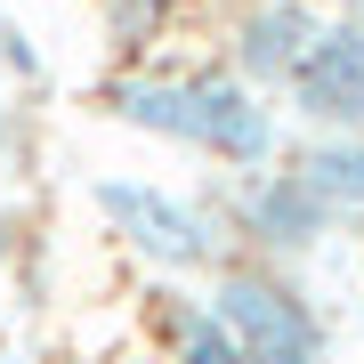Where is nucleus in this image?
Listing matches in <instances>:
<instances>
[{
    "mask_svg": "<svg viewBox=\"0 0 364 364\" xmlns=\"http://www.w3.org/2000/svg\"><path fill=\"white\" fill-rule=\"evenodd\" d=\"M9 259H16V210L0 203V267H9Z\"/></svg>",
    "mask_w": 364,
    "mask_h": 364,
    "instance_id": "nucleus-12",
    "label": "nucleus"
},
{
    "mask_svg": "<svg viewBox=\"0 0 364 364\" xmlns=\"http://www.w3.org/2000/svg\"><path fill=\"white\" fill-rule=\"evenodd\" d=\"M105 114L138 138L186 146V154H210L219 170H267L284 162V122H275L267 90L219 73H186V65H130L105 81Z\"/></svg>",
    "mask_w": 364,
    "mask_h": 364,
    "instance_id": "nucleus-1",
    "label": "nucleus"
},
{
    "mask_svg": "<svg viewBox=\"0 0 364 364\" xmlns=\"http://www.w3.org/2000/svg\"><path fill=\"white\" fill-rule=\"evenodd\" d=\"M170 9H178V0H97V16L114 25V41H122V49H138V41H154Z\"/></svg>",
    "mask_w": 364,
    "mask_h": 364,
    "instance_id": "nucleus-9",
    "label": "nucleus"
},
{
    "mask_svg": "<svg viewBox=\"0 0 364 364\" xmlns=\"http://www.w3.org/2000/svg\"><path fill=\"white\" fill-rule=\"evenodd\" d=\"M0 73H16V81H41V49H33V33L16 25L9 9H0Z\"/></svg>",
    "mask_w": 364,
    "mask_h": 364,
    "instance_id": "nucleus-10",
    "label": "nucleus"
},
{
    "mask_svg": "<svg viewBox=\"0 0 364 364\" xmlns=\"http://www.w3.org/2000/svg\"><path fill=\"white\" fill-rule=\"evenodd\" d=\"M219 227L251 251V259H267V267H299V259H316V251H324L348 219H340V210L316 195V186L299 178L291 162H267V170H243V178L227 186Z\"/></svg>",
    "mask_w": 364,
    "mask_h": 364,
    "instance_id": "nucleus-4",
    "label": "nucleus"
},
{
    "mask_svg": "<svg viewBox=\"0 0 364 364\" xmlns=\"http://www.w3.org/2000/svg\"><path fill=\"white\" fill-rule=\"evenodd\" d=\"M291 170L324 195L340 219H364V130H340V138H308L291 154Z\"/></svg>",
    "mask_w": 364,
    "mask_h": 364,
    "instance_id": "nucleus-7",
    "label": "nucleus"
},
{
    "mask_svg": "<svg viewBox=\"0 0 364 364\" xmlns=\"http://www.w3.org/2000/svg\"><path fill=\"white\" fill-rule=\"evenodd\" d=\"M210 316L235 332L243 364H324V348H332L316 299L291 284V267H267V259L210 267Z\"/></svg>",
    "mask_w": 364,
    "mask_h": 364,
    "instance_id": "nucleus-3",
    "label": "nucleus"
},
{
    "mask_svg": "<svg viewBox=\"0 0 364 364\" xmlns=\"http://www.w3.org/2000/svg\"><path fill=\"white\" fill-rule=\"evenodd\" d=\"M162 332H170V364H243L235 332L210 316V299H186V291H162Z\"/></svg>",
    "mask_w": 364,
    "mask_h": 364,
    "instance_id": "nucleus-8",
    "label": "nucleus"
},
{
    "mask_svg": "<svg viewBox=\"0 0 364 364\" xmlns=\"http://www.w3.org/2000/svg\"><path fill=\"white\" fill-rule=\"evenodd\" d=\"M284 105L308 122V138L364 130V9H340L316 25L299 65L284 73Z\"/></svg>",
    "mask_w": 364,
    "mask_h": 364,
    "instance_id": "nucleus-5",
    "label": "nucleus"
},
{
    "mask_svg": "<svg viewBox=\"0 0 364 364\" xmlns=\"http://www.w3.org/2000/svg\"><path fill=\"white\" fill-rule=\"evenodd\" d=\"M90 210H97V227L114 235L122 251H138L154 275H210V267L227 259L219 210L195 203V195H178V186L105 170V178H90Z\"/></svg>",
    "mask_w": 364,
    "mask_h": 364,
    "instance_id": "nucleus-2",
    "label": "nucleus"
},
{
    "mask_svg": "<svg viewBox=\"0 0 364 364\" xmlns=\"http://www.w3.org/2000/svg\"><path fill=\"white\" fill-rule=\"evenodd\" d=\"M324 9L316 0H251L227 25V73L251 81V90H284V73L299 65V49L316 41Z\"/></svg>",
    "mask_w": 364,
    "mask_h": 364,
    "instance_id": "nucleus-6",
    "label": "nucleus"
},
{
    "mask_svg": "<svg viewBox=\"0 0 364 364\" xmlns=\"http://www.w3.org/2000/svg\"><path fill=\"white\" fill-rule=\"evenodd\" d=\"M16 146H25V122H16V105H9V97H0V162H9V154H16Z\"/></svg>",
    "mask_w": 364,
    "mask_h": 364,
    "instance_id": "nucleus-11",
    "label": "nucleus"
}]
</instances>
